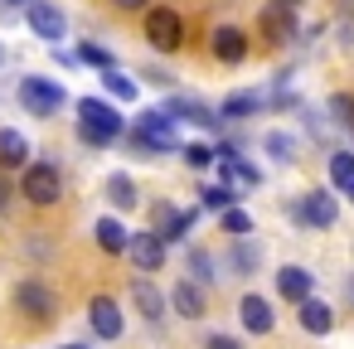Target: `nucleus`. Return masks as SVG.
Segmentation results:
<instances>
[{"label":"nucleus","instance_id":"cd10ccee","mask_svg":"<svg viewBox=\"0 0 354 349\" xmlns=\"http://www.w3.org/2000/svg\"><path fill=\"white\" fill-rule=\"evenodd\" d=\"M102 88H107V93H112L117 102H136V93H141V88H136L131 78H122L117 68H107V73H102Z\"/></svg>","mask_w":354,"mask_h":349},{"label":"nucleus","instance_id":"2f4dec72","mask_svg":"<svg viewBox=\"0 0 354 349\" xmlns=\"http://www.w3.org/2000/svg\"><path fill=\"white\" fill-rule=\"evenodd\" d=\"M189 272L199 276V281H214L218 272H214V257H209V247H189Z\"/></svg>","mask_w":354,"mask_h":349},{"label":"nucleus","instance_id":"a19ab883","mask_svg":"<svg viewBox=\"0 0 354 349\" xmlns=\"http://www.w3.org/2000/svg\"><path fill=\"white\" fill-rule=\"evenodd\" d=\"M59 349H88V344H59Z\"/></svg>","mask_w":354,"mask_h":349},{"label":"nucleus","instance_id":"f704fd0d","mask_svg":"<svg viewBox=\"0 0 354 349\" xmlns=\"http://www.w3.org/2000/svg\"><path fill=\"white\" fill-rule=\"evenodd\" d=\"M204 349H243V344H238L233 334H209V344H204Z\"/></svg>","mask_w":354,"mask_h":349},{"label":"nucleus","instance_id":"473e14b6","mask_svg":"<svg viewBox=\"0 0 354 349\" xmlns=\"http://www.w3.org/2000/svg\"><path fill=\"white\" fill-rule=\"evenodd\" d=\"M330 117H335L339 126H354V93H335V97H330Z\"/></svg>","mask_w":354,"mask_h":349},{"label":"nucleus","instance_id":"9b49d317","mask_svg":"<svg viewBox=\"0 0 354 349\" xmlns=\"http://www.w3.org/2000/svg\"><path fill=\"white\" fill-rule=\"evenodd\" d=\"M131 262H136V272H160L165 267V238L156 228L131 233Z\"/></svg>","mask_w":354,"mask_h":349},{"label":"nucleus","instance_id":"4be33fe9","mask_svg":"<svg viewBox=\"0 0 354 349\" xmlns=\"http://www.w3.org/2000/svg\"><path fill=\"white\" fill-rule=\"evenodd\" d=\"M262 107H267V97H262V93H233V97H223L218 117H233V122H238V117H257Z\"/></svg>","mask_w":354,"mask_h":349},{"label":"nucleus","instance_id":"423d86ee","mask_svg":"<svg viewBox=\"0 0 354 349\" xmlns=\"http://www.w3.org/2000/svg\"><path fill=\"white\" fill-rule=\"evenodd\" d=\"M15 310L44 325V320H54V315H59V296H54L44 281H20V286H15Z\"/></svg>","mask_w":354,"mask_h":349},{"label":"nucleus","instance_id":"c756f323","mask_svg":"<svg viewBox=\"0 0 354 349\" xmlns=\"http://www.w3.org/2000/svg\"><path fill=\"white\" fill-rule=\"evenodd\" d=\"M180 155H185V165H189V170H209L218 151H214V146H199V141H189V146H180Z\"/></svg>","mask_w":354,"mask_h":349},{"label":"nucleus","instance_id":"7ed1b4c3","mask_svg":"<svg viewBox=\"0 0 354 349\" xmlns=\"http://www.w3.org/2000/svg\"><path fill=\"white\" fill-rule=\"evenodd\" d=\"M141 30H146L151 49H160V54H175V49L185 44V20H180V10H170V6H151L146 20H141Z\"/></svg>","mask_w":354,"mask_h":349},{"label":"nucleus","instance_id":"f03ea898","mask_svg":"<svg viewBox=\"0 0 354 349\" xmlns=\"http://www.w3.org/2000/svg\"><path fill=\"white\" fill-rule=\"evenodd\" d=\"M131 146L146 155H156V151H175V117L165 112V107H151V112H141L136 117V131H131Z\"/></svg>","mask_w":354,"mask_h":349},{"label":"nucleus","instance_id":"5701e85b","mask_svg":"<svg viewBox=\"0 0 354 349\" xmlns=\"http://www.w3.org/2000/svg\"><path fill=\"white\" fill-rule=\"evenodd\" d=\"M131 301L141 305V315H146V320H160V315H165V296H160L146 276H141V281H131Z\"/></svg>","mask_w":354,"mask_h":349},{"label":"nucleus","instance_id":"ea45409f","mask_svg":"<svg viewBox=\"0 0 354 349\" xmlns=\"http://www.w3.org/2000/svg\"><path fill=\"white\" fill-rule=\"evenodd\" d=\"M339 10H349V15H354V0H339Z\"/></svg>","mask_w":354,"mask_h":349},{"label":"nucleus","instance_id":"c85d7f7f","mask_svg":"<svg viewBox=\"0 0 354 349\" xmlns=\"http://www.w3.org/2000/svg\"><path fill=\"white\" fill-rule=\"evenodd\" d=\"M199 194H204V204H209V209H218V214L238 209V189H228V185H209V189H199Z\"/></svg>","mask_w":354,"mask_h":349},{"label":"nucleus","instance_id":"9d476101","mask_svg":"<svg viewBox=\"0 0 354 349\" xmlns=\"http://www.w3.org/2000/svg\"><path fill=\"white\" fill-rule=\"evenodd\" d=\"M151 214H156V233H160L165 243L189 238V228H194V218H199V209H170V204H156Z\"/></svg>","mask_w":354,"mask_h":349},{"label":"nucleus","instance_id":"1a4fd4ad","mask_svg":"<svg viewBox=\"0 0 354 349\" xmlns=\"http://www.w3.org/2000/svg\"><path fill=\"white\" fill-rule=\"evenodd\" d=\"M209 54H214L218 64H243V59H248V35H243L238 25H218V30L209 35Z\"/></svg>","mask_w":354,"mask_h":349},{"label":"nucleus","instance_id":"6ab92c4d","mask_svg":"<svg viewBox=\"0 0 354 349\" xmlns=\"http://www.w3.org/2000/svg\"><path fill=\"white\" fill-rule=\"evenodd\" d=\"M262 35H272V44H291V39H296V20H291V10L267 6V10H262Z\"/></svg>","mask_w":354,"mask_h":349},{"label":"nucleus","instance_id":"dca6fc26","mask_svg":"<svg viewBox=\"0 0 354 349\" xmlns=\"http://www.w3.org/2000/svg\"><path fill=\"white\" fill-rule=\"evenodd\" d=\"M310 286H315V276H310L306 267H281V272H277V291H281L286 301H296V305L310 301Z\"/></svg>","mask_w":354,"mask_h":349},{"label":"nucleus","instance_id":"4c0bfd02","mask_svg":"<svg viewBox=\"0 0 354 349\" xmlns=\"http://www.w3.org/2000/svg\"><path fill=\"white\" fill-rule=\"evenodd\" d=\"M6 204H10V185H6V180H0V209H6Z\"/></svg>","mask_w":354,"mask_h":349},{"label":"nucleus","instance_id":"bb28decb","mask_svg":"<svg viewBox=\"0 0 354 349\" xmlns=\"http://www.w3.org/2000/svg\"><path fill=\"white\" fill-rule=\"evenodd\" d=\"M267 155H272L277 165H291V160H296V136H286V131H267Z\"/></svg>","mask_w":354,"mask_h":349},{"label":"nucleus","instance_id":"4468645a","mask_svg":"<svg viewBox=\"0 0 354 349\" xmlns=\"http://www.w3.org/2000/svg\"><path fill=\"white\" fill-rule=\"evenodd\" d=\"M0 170H30V141L15 126H0Z\"/></svg>","mask_w":354,"mask_h":349},{"label":"nucleus","instance_id":"20e7f679","mask_svg":"<svg viewBox=\"0 0 354 349\" xmlns=\"http://www.w3.org/2000/svg\"><path fill=\"white\" fill-rule=\"evenodd\" d=\"M20 194H25L35 209H49V204H59V199H64V175H59V165H49V160H35V165L25 170V180H20Z\"/></svg>","mask_w":354,"mask_h":349},{"label":"nucleus","instance_id":"6e6552de","mask_svg":"<svg viewBox=\"0 0 354 349\" xmlns=\"http://www.w3.org/2000/svg\"><path fill=\"white\" fill-rule=\"evenodd\" d=\"M335 218H339V204L330 189H306V199L296 204V223H306V228H330Z\"/></svg>","mask_w":354,"mask_h":349},{"label":"nucleus","instance_id":"ddd939ff","mask_svg":"<svg viewBox=\"0 0 354 349\" xmlns=\"http://www.w3.org/2000/svg\"><path fill=\"white\" fill-rule=\"evenodd\" d=\"M88 320H93L97 339H122V310H117V301H112V296H93Z\"/></svg>","mask_w":354,"mask_h":349},{"label":"nucleus","instance_id":"39448f33","mask_svg":"<svg viewBox=\"0 0 354 349\" xmlns=\"http://www.w3.org/2000/svg\"><path fill=\"white\" fill-rule=\"evenodd\" d=\"M64 102H68V97H64L59 83H49V78H20V107H25L30 117H54Z\"/></svg>","mask_w":354,"mask_h":349},{"label":"nucleus","instance_id":"f3484780","mask_svg":"<svg viewBox=\"0 0 354 349\" xmlns=\"http://www.w3.org/2000/svg\"><path fill=\"white\" fill-rule=\"evenodd\" d=\"M170 305L185 315V320H199L209 305H204V286L199 281H175V291H170Z\"/></svg>","mask_w":354,"mask_h":349},{"label":"nucleus","instance_id":"412c9836","mask_svg":"<svg viewBox=\"0 0 354 349\" xmlns=\"http://www.w3.org/2000/svg\"><path fill=\"white\" fill-rule=\"evenodd\" d=\"M257 267H262V252H257L248 238H238V243L228 247V272H233V276H252Z\"/></svg>","mask_w":354,"mask_h":349},{"label":"nucleus","instance_id":"b1692460","mask_svg":"<svg viewBox=\"0 0 354 349\" xmlns=\"http://www.w3.org/2000/svg\"><path fill=\"white\" fill-rule=\"evenodd\" d=\"M257 180H262L257 165H248L243 155H238V160H223V185H228V189H252Z\"/></svg>","mask_w":354,"mask_h":349},{"label":"nucleus","instance_id":"37998d69","mask_svg":"<svg viewBox=\"0 0 354 349\" xmlns=\"http://www.w3.org/2000/svg\"><path fill=\"white\" fill-rule=\"evenodd\" d=\"M349 199H354V194H349Z\"/></svg>","mask_w":354,"mask_h":349},{"label":"nucleus","instance_id":"7c9ffc66","mask_svg":"<svg viewBox=\"0 0 354 349\" xmlns=\"http://www.w3.org/2000/svg\"><path fill=\"white\" fill-rule=\"evenodd\" d=\"M223 233L238 243V238H248V233H252V218H248L243 209H228V214H223Z\"/></svg>","mask_w":354,"mask_h":349},{"label":"nucleus","instance_id":"c9c22d12","mask_svg":"<svg viewBox=\"0 0 354 349\" xmlns=\"http://www.w3.org/2000/svg\"><path fill=\"white\" fill-rule=\"evenodd\" d=\"M112 6H117V10H146L151 0H112Z\"/></svg>","mask_w":354,"mask_h":349},{"label":"nucleus","instance_id":"f257e3e1","mask_svg":"<svg viewBox=\"0 0 354 349\" xmlns=\"http://www.w3.org/2000/svg\"><path fill=\"white\" fill-rule=\"evenodd\" d=\"M127 131V117L107 97H78V136L88 146H112Z\"/></svg>","mask_w":354,"mask_h":349},{"label":"nucleus","instance_id":"79ce46f5","mask_svg":"<svg viewBox=\"0 0 354 349\" xmlns=\"http://www.w3.org/2000/svg\"><path fill=\"white\" fill-rule=\"evenodd\" d=\"M0 59H6V49H0Z\"/></svg>","mask_w":354,"mask_h":349},{"label":"nucleus","instance_id":"72a5a7b5","mask_svg":"<svg viewBox=\"0 0 354 349\" xmlns=\"http://www.w3.org/2000/svg\"><path fill=\"white\" fill-rule=\"evenodd\" d=\"M78 59H83V64H97L102 73L112 68V54H107V49H97V44H83V49H78Z\"/></svg>","mask_w":354,"mask_h":349},{"label":"nucleus","instance_id":"a878e982","mask_svg":"<svg viewBox=\"0 0 354 349\" xmlns=\"http://www.w3.org/2000/svg\"><path fill=\"white\" fill-rule=\"evenodd\" d=\"M107 199H112L117 209H136V204H141V194H136L131 175H112V180H107Z\"/></svg>","mask_w":354,"mask_h":349},{"label":"nucleus","instance_id":"aec40b11","mask_svg":"<svg viewBox=\"0 0 354 349\" xmlns=\"http://www.w3.org/2000/svg\"><path fill=\"white\" fill-rule=\"evenodd\" d=\"M97 247H102V252H112V257H117V252H131V233L107 214V218H97Z\"/></svg>","mask_w":354,"mask_h":349},{"label":"nucleus","instance_id":"e433bc0d","mask_svg":"<svg viewBox=\"0 0 354 349\" xmlns=\"http://www.w3.org/2000/svg\"><path fill=\"white\" fill-rule=\"evenodd\" d=\"M272 6H277V10H291V15H296V10H301V0H272Z\"/></svg>","mask_w":354,"mask_h":349},{"label":"nucleus","instance_id":"58836bf2","mask_svg":"<svg viewBox=\"0 0 354 349\" xmlns=\"http://www.w3.org/2000/svg\"><path fill=\"white\" fill-rule=\"evenodd\" d=\"M6 6H25V10H30V6H35V0H6Z\"/></svg>","mask_w":354,"mask_h":349},{"label":"nucleus","instance_id":"0eeeda50","mask_svg":"<svg viewBox=\"0 0 354 349\" xmlns=\"http://www.w3.org/2000/svg\"><path fill=\"white\" fill-rule=\"evenodd\" d=\"M25 20H30L35 39H44V44H54V49H59V39L68 35V20H64V10L54 6V0H35V6L25 10Z\"/></svg>","mask_w":354,"mask_h":349},{"label":"nucleus","instance_id":"2eb2a0df","mask_svg":"<svg viewBox=\"0 0 354 349\" xmlns=\"http://www.w3.org/2000/svg\"><path fill=\"white\" fill-rule=\"evenodd\" d=\"M165 112H170L175 122H194V126H204V131H214V126H218V112H214V107H204L199 97H170V102H165Z\"/></svg>","mask_w":354,"mask_h":349},{"label":"nucleus","instance_id":"f8f14e48","mask_svg":"<svg viewBox=\"0 0 354 349\" xmlns=\"http://www.w3.org/2000/svg\"><path fill=\"white\" fill-rule=\"evenodd\" d=\"M238 320H243L248 334H272V325H277L267 296H243V301H238Z\"/></svg>","mask_w":354,"mask_h":349},{"label":"nucleus","instance_id":"a211bd4d","mask_svg":"<svg viewBox=\"0 0 354 349\" xmlns=\"http://www.w3.org/2000/svg\"><path fill=\"white\" fill-rule=\"evenodd\" d=\"M296 320H301L306 334H330V330H335V310H330L325 301H315V296H310L306 305H296Z\"/></svg>","mask_w":354,"mask_h":349},{"label":"nucleus","instance_id":"393cba45","mask_svg":"<svg viewBox=\"0 0 354 349\" xmlns=\"http://www.w3.org/2000/svg\"><path fill=\"white\" fill-rule=\"evenodd\" d=\"M330 185L344 189V194H354V155L349 151H335L330 155Z\"/></svg>","mask_w":354,"mask_h":349}]
</instances>
